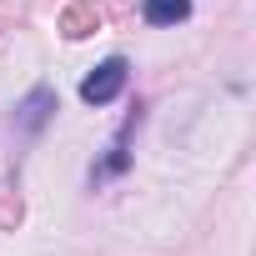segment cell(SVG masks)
I'll use <instances>...</instances> for the list:
<instances>
[{"mask_svg":"<svg viewBox=\"0 0 256 256\" xmlns=\"http://www.w3.org/2000/svg\"><path fill=\"white\" fill-rule=\"evenodd\" d=\"M126 76H131V66H126L120 56L100 60V66L80 80V100H86V106H110V100L126 90Z\"/></svg>","mask_w":256,"mask_h":256,"instance_id":"1","label":"cell"},{"mask_svg":"<svg viewBox=\"0 0 256 256\" xmlns=\"http://www.w3.org/2000/svg\"><path fill=\"white\" fill-rule=\"evenodd\" d=\"M50 110H56V90H50V86H36V90L16 106V126H20L26 136H36L40 126L50 120Z\"/></svg>","mask_w":256,"mask_h":256,"instance_id":"2","label":"cell"},{"mask_svg":"<svg viewBox=\"0 0 256 256\" xmlns=\"http://www.w3.org/2000/svg\"><path fill=\"white\" fill-rule=\"evenodd\" d=\"M100 30V10H96V0H76V6L60 10V36L66 40H86Z\"/></svg>","mask_w":256,"mask_h":256,"instance_id":"3","label":"cell"},{"mask_svg":"<svg viewBox=\"0 0 256 256\" xmlns=\"http://www.w3.org/2000/svg\"><path fill=\"white\" fill-rule=\"evenodd\" d=\"M141 16H146L151 26H176V20L191 16V0H146Z\"/></svg>","mask_w":256,"mask_h":256,"instance_id":"4","label":"cell"},{"mask_svg":"<svg viewBox=\"0 0 256 256\" xmlns=\"http://www.w3.org/2000/svg\"><path fill=\"white\" fill-rule=\"evenodd\" d=\"M20 216H26V206H20V196L10 201L6 191H0V226H6V231H16V226H20Z\"/></svg>","mask_w":256,"mask_h":256,"instance_id":"5","label":"cell"},{"mask_svg":"<svg viewBox=\"0 0 256 256\" xmlns=\"http://www.w3.org/2000/svg\"><path fill=\"white\" fill-rule=\"evenodd\" d=\"M126 161H131V156H126V146H116V151L106 156V166H100V171H126Z\"/></svg>","mask_w":256,"mask_h":256,"instance_id":"6","label":"cell"},{"mask_svg":"<svg viewBox=\"0 0 256 256\" xmlns=\"http://www.w3.org/2000/svg\"><path fill=\"white\" fill-rule=\"evenodd\" d=\"M6 26H16V6H0V30Z\"/></svg>","mask_w":256,"mask_h":256,"instance_id":"7","label":"cell"}]
</instances>
